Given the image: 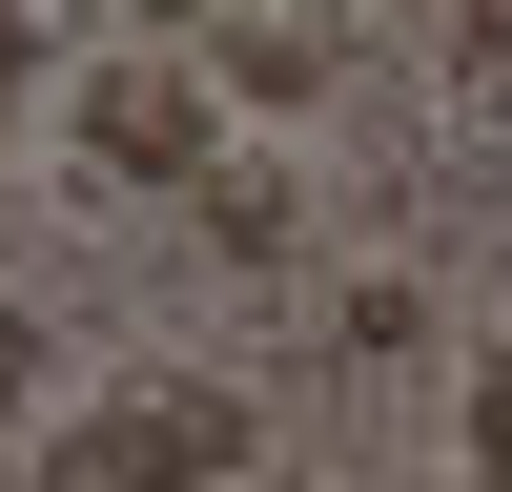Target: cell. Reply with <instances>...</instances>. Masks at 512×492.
<instances>
[{
    "label": "cell",
    "mask_w": 512,
    "mask_h": 492,
    "mask_svg": "<svg viewBox=\"0 0 512 492\" xmlns=\"http://www.w3.org/2000/svg\"><path fill=\"white\" fill-rule=\"evenodd\" d=\"M246 451V390H103L41 431V492H205Z\"/></svg>",
    "instance_id": "6da1fadb"
},
{
    "label": "cell",
    "mask_w": 512,
    "mask_h": 492,
    "mask_svg": "<svg viewBox=\"0 0 512 492\" xmlns=\"http://www.w3.org/2000/svg\"><path fill=\"white\" fill-rule=\"evenodd\" d=\"M62 123H82L103 185H205L226 164V82L205 62H103V82H62Z\"/></svg>",
    "instance_id": "7a4b0ae2"
},
{
    "label": "cell",
    "mask_w": 512,
    "mask_h": 492,
    "mask_svg": "<svg viewBox=\"0 0 512 492\" xmlns=\"http://www.w3.org/2000/svg\"><path fill=\"white\" fill-rule=\"evenodd\" d=\"M185 226H205V267H287V226H308V185H287L267 144H226V164L185 185Z\"/></svg>",
    "instance_id": "3957f363"
},
{
    "label": "cell",
    "mask_w": 512,
    "mask_h": 492,
    "mask_svg": "<svg viewBox=\"0 0 512 492\" xmlns=\"http://www.w3.org/2000/svg\"><path fill=\"white\" fill-rule=\"evenodd\" d=\"M205 82H226V103H328V82H349V41H328V21H246Z\"/></svg>",
    "instance_id": "277c9868"
},
{
    "label": "cell",
    "mask_w": 512,
    "mask_h": 492,
    "mask_svg": "<svg viewBox=\"0 0 512 492\" xmlns=\"http://www.w3.org/2000/svg\"><path fill=\"white\" fill-rule=\"evenodd\" d=\"M451 82H472V103H512V0H451Z\"/></svg>",
    "instance_id": "5b68a950"
},
{
    "label": "cell",
    "mask_w": 512,
    "mask_h": 492,
    "mask_svg": "<svg viewBox=\"0 0 512 492\" xmlns=\"http://www.w3.org/2000/svg\"><path fill=\"white\" fill-rule=\"evenodd\" d=\"M472 492H512V349H472Z\"/></svg>",
    "instance_id": "8992f818"
},
{
    "label": "cell",
    "mask_w": 512,
    "mask_h": 492,
    "mask_svg": "<svg viewBox=\"0 0 512 492\" xmlns=\"http://www.w3.org/2000/svg\"><path fill=\"white\" fill-rule=\"evenodd\" d=\"M0 103H41V0H0Z\"/></svg>",
    "instance_id": "52a82bcc"
},
{
    "label": "cell",
    "mask_w": 512,
    "mask_h": 492,
    "mask_svg": "<svg viewBox=\"0 0 512 492\" xmlns=\"http://www.w3.org/2000/svg\"><path fill=\"white\" fill-rule=\"evenodd\" d=\"M41 390V308H0V410H21Z\"/></svg>",
    "instance_id": "ba28073f"
},
{
    "label": "cell",
    "mask_w": 512,
    "mask_h": 492,
    "mask_svg": "<svg viewBox=\"0 0 512 492\" xmlns=\"http://www.w3.org/2000/svg\"><path fill=\"white\" fill-rule=\"evenodd\" d=\"M144 21H226V0H144Z\"/></svg>",
    "instance_id": "9c48e42d"
}]
</instances>
